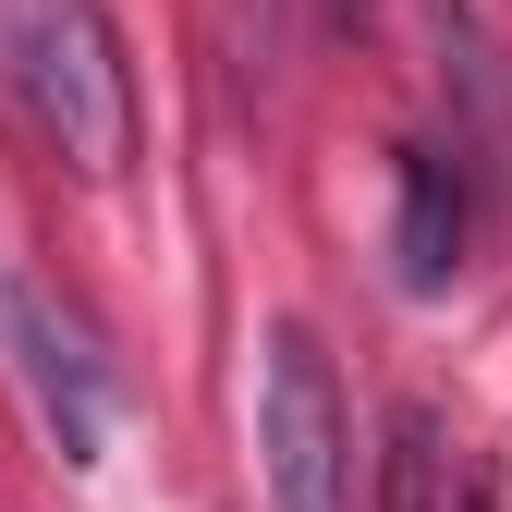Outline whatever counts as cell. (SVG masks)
I'll return each mask as SVG.
<instances>
[{"label":"cell","instance_id":"cell-4","mask_svg":"<svg viewBox=\"0 0 512 512\" xmlns=\"http://www.w3.org/2000/svg\"><path fill=\"white\" fill-rule=\"evenodd\" d=\"M452 256H464V171L439 159V147H415L403 159V208H391V281L403 293H439Z\"/></svg>","mask_w":512,"mask_h":512},{"label":"cell","instance_id":"cell-3","mask_svg":"<svg viewBox=\"0 0 512 512\" xmlns=\"http://www.w3.org/2000/svg\"><path fill=\"white\" fill-rule=\"evenodd\" d=\"M0 354H13L37 427L61 439V464H98V452H110V366H98V342H86V317L61 305L49 281L0 269Z\"/></svg>","mask_w":512,"mask_h":512},{"label":"cell","instance_id":"cell-1","mask_svg":"<svg viewBox=\"0 0 512 512\" xmlns=\"http://www.w3.org/2000/svg\"><path fill=\"white\" fill-rule=\"evenodd\" d=\"M0 86L61 171L110 183L135 159V74H122V37L98 0H0Z\"/></svg>","mask_w":512,"mask_h":512},{"label":"cell","instance_id":"cell-6","mask_svg":"<svg viewBox=\"0 0 512 512\" xmlns=\"http://www.w3.org/2000/svg\"><path fill=\"white\" fill-rule=\"evenodd\" d=\"M330 13H342V25H366V0H330Z\"/></svg>","mask_w":512,"mask_h":512},{"label":"cell","instance_id":"cell-2","mask_svg":"<svg viewBox=\"0 0 512 512\" xmlns=\"http://www.w3.org/2000/svg\"><path fill=\"white\" fill-rule=\"evenodd\" d=\"M256 476H269V512H354V415L317 330L293 317L256 354Z\"/></svg>","mask_w":512,"mask_h":512},{"label":"cell","instance_id":"cell-5","mask_svg":"<svg viewBox=\"0 0 512 512\" xmlns=\"http://www.w3.org/2000/svg\"><path fill=\"white\" fill-rule=\"evenodd\" d=\"M391 512H452V452L427 415H391Z\"/></svg>","mask_w":512,"mask_h":512}]
</instances>
